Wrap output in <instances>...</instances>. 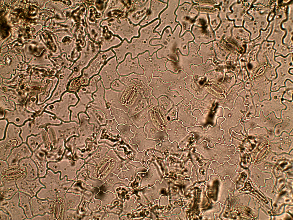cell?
I'll return each mask as SVG.
<instances>
[{"instance_id": "obj_1", "label": "cell", "mask_w": 293, "mask_h": 220, "mask_svg": "<svg viewBox=\"0 0 293 220\" xmlns=\"http://www.w3.org/2000/svg\"><path fill=\"white\" fill-rule=\"evenodd\" d=\"M59 172L54 173L48 169L46 174L43 177L39 178L40 180L45 187L41 188L36 196L42 199L50 201H58L60 189Z\"/></svg>"}, {"instance_id": "obj_2", "label": "cell", "mask_w": 293, "mask_h": 220, "mask_svg": "<svg viewBox=\"0 0 293 220\" xmlns=\"http://www.w3.org/2000/svg\"><path fill=\"white\" fill-rule=\"evenodd\" d=\"M0 209L9 214L10 220H25L27 218L23 209L19 205V192L9 199L1 198Z\"/></svg>"}, {"instance_id": "obj_3", "label": "cell", "mask_w": 293, "mask_h": 220, "mask_svg": "<svg viewBox=\"0 0 293 220\" xmlns=\"http://www.w3.org/2000/svg\"><path fill=\"white\" fill-rule=\"evenodd\" d=\"M130 130L134 135L130 139V143L132 144H137L138 149L140 151L155 149L156 145L160 142L158 140L147 139L144 127L137 128L133 125L130 126Z\"/></svg>"}, {"instance_id": "obj_4", "label": "cell", "mask_w": 293, "mask_h": 220, "mask_svg": "<svg viewBox=\"0 0 293 220\" xmlns=\"http://www.w3.org/2000/svg\"><path fill=\"white\" fill-rule=\"evenodd\" d=\"M119 79L125 85L129 82L132 83L141 90L144 97L146 98H148L152 95V88L149 86L147 78L144 74L133 73L127 76H120Z\"/></svg>"}, {"instance_id": "obj_5", "label": "cell", "mask_w": 293, "mask_h": 220, "mask_svg": "<svg viewBox=\"0 0 293 220\" xmlns=\"http://www.w3.org/2000/svg\"><path fill=\"white\" fill-rule=\"evenodd\" d=\"M56 201L41 199L36 196L31 197L30 202L33 216L43 215L46 213H51L53 215Z\"/></svg>"}, {"instance_id": "obj_6", "label": "cell", "mask_w": 293, "mask_h": 220, "mask_svg": "<svg viewBox=\"0 0 293 220\" xmlns=\"http://www.w3.org/2000/svg\"><path fill=\"white\" fill-rule=\"evenodd\" d=\"M19 192H22L31 197L36 196L39 190L45 186L41 183L39 177L33 180L20 178L16 181Z\"/></svg>"}, {"instance_id": "obj_7", "label": "cell", "mask_w": 293, "mask_h": 220, "mask_svg": "<svg viewBox=\"0 0 293 220\" xmlns=\"http://www.w3.org/2000/svg\"><path fill=\"white\" fill-rule=\"evenodd\" d=\"M33 152L30 149L26 142H23L20 145L13 148L6 160L9 166L18 165L21 160L30 157Z\"/></svg>"}, {"instance_id": "obj_8", "label": "cell", "mask_w": 293, "mask_h": 220, "mask_svg": "<svg viewBox=\"0 0 293 220\" xmlns=\"http://www.w3.org/2000/svg\"><path fill=\"white\" fill-rule=\"evenodd\" d=\"M30 157L37 166L39 177H44L48 169L47 166L48 162L46 159V151L43 145L42 144L33 152Z\"/></svg>"}, {"instance_id": "obj_9", "label": "cell", "mask_w": 293, "mask_h": 220, "mask_svg": "<svg viewBox=\"0 0 293 220\" xmlns=\"http://www.w3.org/2000/svg\"><path fill=\"white\" fill-rule=\"evenodd\" d=\"M26 176L25 169L19 165L9 166L0 171V181L25 178Z\"/></svg>"}, {"instance_id": "obj_10", "label": "cell", "mask_w": 293, "mask_h": 220, "mask_svg": "<svg viewBox=\"0 0 293 220\" xmlns=\"http://www.w3.org/2000/svg\"><path fill=\"white\" fill-rule=\"evenodd\" d=\"M152 88V95L157 99L163 95H166L171 84L165 82L159 77L153 76L149 83Z\"/></svg>"}, {"instance_id": "obj_11", "label": "cell", "mask_w": 293, "mask_h": 220, "mask_svg": "<svg viewBox=\"0 0 293 220\" xmlns=\"http://www.w3.org/2000/svg\"><path fill=\"white\" fill-rule=\"evenodd\" d=\"M127 64H118L116 71L120 76H128L132 73L138 74H144V71L139 62L136 63L134 62H129Z\"/></svg>"}, {"instance_id": "obj_12", "label": "cell", "mask_w": 293, "mask_h": 220, "mask_svg": "<svg viewBox=\"0 0 293 220\" xmlns=\"http://www.w3.org/2000/svg\"><path fill=\"white\" fill-rule=\"evenodd\" d=\"M18 165L25 168L26 172L25 179L33 180L39 177L38 170L35 163L31 157L21 160Z\"/></svg>"}, {"instance_id": "obj_13", "label": "cell", "mask_w": 293, "mask_h": 220, "mask_svg": "<svg viewBox=\"0 0 293 220\" xmlns=\"http://www.w3.org/2000/svg\"><path fill=\"white\" fill-rule=\"evenodd\" d=\"M144 131L147 135V139L158 140L163 141L168 139V135L165 129L160 131L153 124L151 121L147 122L144 126Z\"/></svg>"}, {"instance_id": "obj_14", "label": "cell", "mask_w": 293, "mask_h": 220, "mask_svg": "<svg viewBox=\"0 0 293 220\" xmlns=\"http://www.w3.org/2000/svg\"><path fill=\"white\" fill-rule=\"evenodd\" d=\"M18 192V189L15 181H0L1 198L9 199Z\"/></svg>"}, {"instance_id": "obj_15", "label": "cell", "mask_w": 293, "mask_h": 220, "mask_svg": "<svg viewBox=\"0 0 293 220\" xmlns=\"http://www.w3.org/2000/svg\"><path fill=\"white\" fill-rule=\"evenodd\" d=\"M149 111L146 107L130 117L133 125L137 128L144 127L147 122L151 120Z\"/></svg>"}, {"instance_id": "obj_16", "label": "cell", "mask_w": 293, "mask_h": 220, "mask_svg": "<svg viewBox=\"0 0 293 220\" xmlns=\"http://www.w3.org/2000/svg\"><path fill=\"white\" fill-rule=\"evenodd\" d=\"M45 130L44 129L39 134L31 135L27 138L26 142L32 152L44 143L45 139Z\"/></svg>"}, {"instance_id": "obj_17", "label": "cell", "mask_w": 293, "mask_h": 220, "mask_svg": "<svg viewBox=\"0 0 293 220\" xmlns=\"http://www.w3.org/2000/svg\"><path fill=\"white\" fill-rule=\"evenodd\" d=\"M31 198V197L28 194L19 192V205L23 209L24 213L27 217L25 220H29L33 217L30 202Z\"/></svg>"}, {"instance_id": "obj_18", "label": "cell", "mask_w": 293, "mask_h": 220, "mask_svg": "<svg viewBox=\"0 0 293 220\" xmlns=\"http://www.w3.org/2000/svg\"><path fill=\"white\" fill-rule=\"evenodd\" d=\"M148 105L147 98L140 94L137 99L129 108L128 114L131 117L146 108Z\"/></svg>"}, {"instance_id": "obj_19", "label": "cell", "mask_w": 293, "mask_h": 220, "mask_svg": "<svg viewBox=\"0 0 293 220\" xmlns=\"http://www.w3.org/2000/svg\"><path fill=\"white\" fill-rule=\"evenodd\" d=\"M157 99L158 106L166 114L173 107V103L166 95H163Z\"/></svg>"}, {"instance_id": "obj_20", "label": "cell", "mask_w": 293, "mask_h": 220, "mask_svg": "<svg viewBox=\"0 0 293 220\" xmlns=\"http://www.w3.org/2000/svg\"><path fill=\"white\" fill-rule=\"evenodd\" d=\"M117 118L120 123L130 126L133 123L128 113L121 109L116 110Z\"/></svg>"}, {"instance_id": "obj_21", "label": "cell", "mask_w": 293, "mask_h": 220, "mask_svg": "<svg viewBox=\"0 0 293 220\" xmlns=\"http://www.w3.org/2000/svg\"><path fill=\"white\" fill-rule=\"evenodd\" d=\"M140 94L143 95L141 90L138 87L135 86L125 104V106L129 109Z\"/></svg>"}, {"instance_id": "obj_22", "label": "cell", "mask_w": 293, "mask_h": 220, "mask_svg": "<svg viewBox=\"0 0 293 220\" xmlns=\"http://www.w3.org/2000/svg\"><path fill=\"white\" fill-rule=\"evenodd\" d=\"M126 86L124 90L121 92L120 99V103L125 105L126 102L135 86L132 83L129 82L125 85Z\"/></svg>"}, {"instance_id": "obj_23", "label": "cell", "mask_w": 293, "mask_h": 220, "mask_svg": "<svg viewBox=\"0 0 293 220\" xmlns=\"http://www.w3.org/2000/svg\"><path fill=\"white\" fill-rule=\"evenodd\" d=\"M123 129L121 132L122 138L123 141L128 145L130 144V139L134 135L130 130V126L128 125H122Z\"/></svg>"}, {"instance_id": "obj_24", "label": "cell", "mask_w": 293, "mask_h": 220, "mask_svg": "<svg viewBox=\"0 0 293 220\" xmlns=\"http://www.w3.org/2000/svg\"><path fill=\"white\" fill-rule=\"evenodd\" d=\"M126 86L118 79L114 80L112 82L110 87L114 91L122 92Z\"/></svg>"}, {"instance_id": "obj_25", "label": "cell", "mask_w": 293, "mask_h": 220, "mask_svg": "<svg viewBox=\"0 0 293 220\" xmlns=\"http://www.w3.org/2000/svg\"><path fill=\"white\" fill-rule=\"evenodd\" d=\"M166 96L172 102L173 104L176 105L178 103L179 97L177 92L175 91L171 90L169 89Z\"/></svg>"}, {"instance_id": "obj_26", "label": "cell", "mask_w": 293, "mask_h": 220, "mask_svg": "<svg viewBox=\"0 0 293 220\" xmlns=\"http://www.w3.org/2000/svg\"><path fill=\"white\" fill-rule=\"evenodd\" d=\"M81 83L80 78H75L71 81L70 89L71 92H77L81 88Z\"/></svg>"}, {"instance_id": "obj_27", "label": "cell", "mask_w": 293, "mask_h": 220, "mask_svg": "<svg viewBox=\"0 0 293 220\" xmlns=\"http://www.w3.org/2000/svg\"><path fill=\"white\" fill-rule=\"evenodd\" d=\"M147 101L148 105L146 107L149 110H153L154 108L159 105L158 99L152 95L147 98Z\"/></svg>"}, {"instance_id": "obj_28", "label": "cell", "mask_w": 293, "mask_h": 220, "mask_svg": "<svg viewBox=\"0 0 293 220\" xmlns=\"http://www.w3.org/2000/svg\"><path fill=\"white\" fill-rule=\"evenodd\" d=\"M177 108L175 107H172L166 114V119L168 124L176 118Z\"/></svg>"}, {"instance_id": "obj_29", "label": "cell", "mask_w": 293, "mask_h": 220, "mask_svg": "<svg viewBox=\"0 0 293 220\" xmlns=\"http://www.w3.org/2000/svg\"><path fill=\"white\" fill-rule=\"evenodd\" d=\"M7 121L5 119H1L0 121V138L3 140L5 136L7 127L8 124Z\"/></svg>"}, {"instance_id": "obj_30", "label": "cell", "mask_w": 293, "mask_h": 220, "mask_svg": "<svg viewBox=\"0 0 293 220\" xmlns=\"http://www.w3.org/2000/svg\"><path fill=\"white\" fill-rule=\"evenodd\" d=\"M54 218L52 214L46 213L43 215H38L33 216L29 220H54Z\"/></svg>"}, {"instance_id": "obj_31", "label": "cell", "mask_w": 293, "mask_h": 220, "mask_svg": "<svg viewBox=\"0 0 293 220\" xmlns=\"http://www.w3.org/2000/svg\"><path fill=\"white\" fill-rule=\"evenodd\" d=\"M10 220L9 214L3 210L0 209V220Z\"/></svg>"}]
</instances>
